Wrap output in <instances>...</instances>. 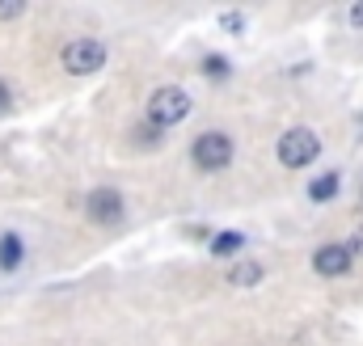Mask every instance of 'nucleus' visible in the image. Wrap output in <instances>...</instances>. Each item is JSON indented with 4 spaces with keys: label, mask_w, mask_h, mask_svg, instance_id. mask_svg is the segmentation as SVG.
<instances>
[{
    "label": "nucleus",
    "mask_w": 363,
    "mask_h": 346,
    "mask_svg": "<svg viewBox=\"0 0 363 346\" xmlns=\"http://www.w3.org/2000/svg\"><path fill=\"white\" fill-rule=\"evenodd\" d=\"M351 262H355V254H351L347 245H321V250L313 254V270L325 274V279H338V274L351 270Z\"/></svg>",
    "instance_id": "nucleus-6"
},
{
    "label": "nucleus",
    "mask_w": 363,
    "mask_h": 346,
    "mask_svg": "<svg viewBox=\"0 0 363 346\" xmlns=\"http://www.w3.org/2000/svg\"><path fill=\"white\" fill-rule=\"evenodd\" d=\"M190 157H194V165H199L203 173L228 169V161H233V140H228L224 131H203V135L194 140Z\"/></svg>",
    "instance_id": "nucleus-2"
},
{
    "label": "nucleus",
    "mask_w": 363,
    "mask_h": 346,
    "mask_svg": "<svg viewBox=\"0 0 363 346\" xmlns=\"http://www.w3.org/2000/svg\"><path fill=\"white\" fill-rule=\"evenodd\" d=\"M351 26H363V4H355V9H351Z\"/></svg>",
    "instance_id": "nucleus-15"
},
{
    "label": "nucleus",
    "mask_w": 363,
    "mask_h": 346,
    "mask_svg": "<svg viewBox=\"0 0 363 346\" xmlns=\"http://www.w3.org/2000/svg\"><path fill=\"white\" fill-rule=\"evenodd\" d=\"M258 279H262V266H254V262H250V266H233V270H228V283H233V287H254Z\"/></svg>",
    "instance_id": "nucleus-10"
},
{
    "label": "nucleus",
    "mask_w": 363,
    "mask_h": 346,
    "mask_svg": "<svg viewBox=\"0 0 363 346\" xmlns=\"http://www.w3.org/2000/svg\"><path fill=\"white\" fill-rule=\"evenodd\" d=\"M21 13H26L21 0H0V21H13V17H21Z\"/></svg>",
    "instance_id": "nucleus-12"
},
{
    "label": "nucleus",
    "mask_w": 363,
    "mask_h": 346,
    "mask_svg": "<svg viewBox=\"0 0 363 346\" xmlns=\"http://www.w3.org/2000/svg\"><path fill=\"white\" fill-rule=\"evenodd\" d=\"M203 72H207L211 81H224V77H228V60H220V55H207V60H203Z\"/></svg>",
    "instance_id": "nucleus-11"
},
{
    "label": "nucleus",
    "mask_w": 363,
    "mask_h": 346,
    "mask_svg": "<svg viewBox=\"0 0 363 346\" xmlns=\"http://www.w3.org/2000/svg\"><path fill=\"white\" fill-rule=\"evenodd\" d=\"M60 60H64V72H72V77H93L97 68H106V47H101L97 38H72Z\"/></svg>",
    "instance_id": "nucleus-3"
},
{
    "label": "nucleus",
    "mask_w": 363,
    "mask_h": 346,
    "mask_svg": "<svg viewBox=\"0 0 363 346\" xmlns=\"http://www.w3.org/2000/svg\"><path fill=\"white\" fill-rule=\"evenodd\" d=\"M21 254H26L21 250V237L17 233H4L0 237V270H17L21 266Z\"/></svg>",
    "instance_id": "nucleus-7"
},
{
    "label": "nucleus",
    "mask_w": 363,
    "mask_h": 346,
    "mask_svg": "<svg viewBox=\"0 0 363 346\" xmlns=\"http://www.w3.org/2000/svg\"><path fill=\"white\" fill-rule=\"evenodd\" d=\"M334 194H338V173H321V177L308 186V199H313V203H330Z\"/></svg>",
    "instance_id": "nucleus-8"
},
{
    "label": "nucleus",
    "mask_w": 363,
    "mask_h": 346,
    "mask_svg": "<svg viewBox=\"0 0 363 346\" xmlns=\"http://www.w3.org/2000/svg\"><path fill=\"white\" fill-rule=\"evenodd\" d=\"M13 110V93H9V85L0 81V114H9Z\"/></svg>",
    "instance_id": "nucleus-13"
},
{
    "label": "nucleus",
    "mask_w": 363,
    "mask_h": 346,
    "mask_svg": "<svg viewBox=\"0 0 363 346\" xmlns=\"http://www.w3.org/2000/svg\"><path fill=\"white\" fill-rule=\"evenodd\" d=\"M241 245H245V237H241V233H233V228H228V233H220V237H216V241H211V254H216V258H228V254H237V250H241Z\"/></svg>",
    "instance_id": "nucleus-9"
},
{
    "label": "nucleus",
    "mask_w": 363,
    "mask_h": 346,
    "mask_svg": "<svg viewBox=\"0 0 363 346\" xmlns=\"http://www.w3.org/2000/svg\"><path fill=\"white\" fill-rule=\"evenodd\" d=\"M241 26H245V21H241V13H224V30H233V34H237Z\"/></svg>",
    "instance_id": "nucleus-14"
},
{
    "label": "nucleus",
    "mask_w": 363,
    "mask_h": 346,
    "mask_svg": "<svg viewBox=\"0 0 363 346\" xmlns=\"http://www.w3.org/2000/svg\"><path fill=\"white\" fill-rule=\"evenodd\" d=\"M85 216H89L93 224H118L123 220V194L110 190V186L93 190L89 199H85Z\"/></svg>",
    "instance_id": "nucleus-5"
},
{
    "label": "nucleus",
    "mask_w": 363,
    "mask_h": 346,
    "mask_svg": "<svg viewBox=\"0 0 363 346\" xmlns=\"http://www.w3.org/2000/svg\"><path fill=\"white\" fill-rule=\"evenodd\" d=\"M279 161L287 165V169H304L308 161H317V152H321V140L308 131V127H291V131H283V140H279Z\"/></svg>",
    "instance_id": "nucleus-1"
},
{
    "label": "nucleus",
    "mask_w": 363,
    "mask_h": 346,
    "mask_svg": "<svg viewBox=\"0 0 363 346\" xmlns=\"http://www.w3.org/2000/svg\"><path fill=\"white\" fill-rule=\"evenodd\" d=\"M186 114H190V97L174 85L157 89V93L148 97V123H152V127H174Z\"/></svg>",
    "instance_id": "nucleus-4"
},
{
    "label": "nucleus",
    "mask_w": 363,
    "mask_h": 346,
    "mask_svg": "<svg viewBox=\"0 0 363 346\" xmlns=\"http://www.w3.org/2000/svg\"><path fill=\"white\" fill-rule=\"evenodd\" d=\"M351 254H363V228H359V237H355V245H347Z\"/></svg>",
    "instance_id": "nucleus-16"
}]
</instances>
